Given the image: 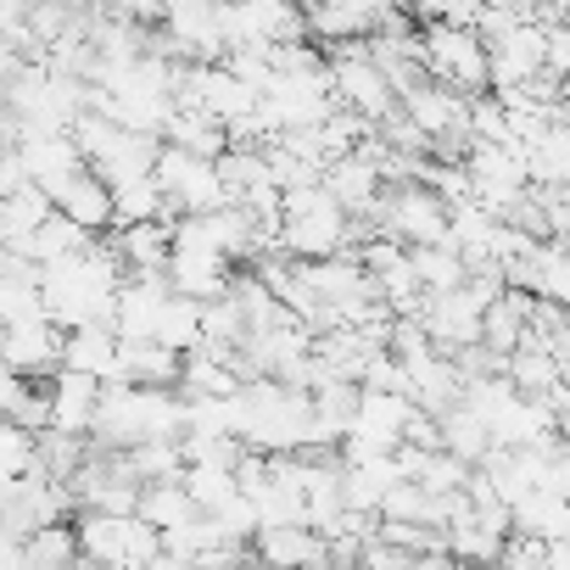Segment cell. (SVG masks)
<instances>
[{"label":"cell","instance_id":"obj_16","mask_svg":"<svg viewBox=\"0 0 570 570\" xmlns=\"http://www.w3.org/2000/svg\"><path fill=\"white\" fill-rule=\"evenodd\" d=\"M62 364L96 381H118V331L112 325H73L62 331Z\"/></svg>","mask_w":570,"mask_h":570},{"label":"cell","instance_id":"obj_21","mask_svg":"<svg viewBox=\"0 0 570 570\" xmlns=\"http://www.w3.org/2000/svg\"><path fill=\"white\" fill-rule=\"evenodd\" d=\"M151 342H163L168 353H190V347L202 342V303H196V297L168 292V297H163V308H157Z\"/></svg>","mask_w":570,"mask_h":570},{"label":"cell","instance_id":"obj_1","mask_svg":"<svg viewBox=\"0 0 570 570\" xmlns=\"http://www.w3.org/2000/svg\"><path fill=\"white\" fill-rule=\"evenodd\" d=\"M107 235V229H101ZM90 240L85 252L73 257H57L40 274V303H46V320L57 331H73V325H107L112 320V297H118V279H124V263L112 252V240Z\"/></svg>","mask_w":570,"mask_h":570},{"label":"cell","instance_id":"obj_4","mask_svg":"<svg viewBox=\"0 0 570 570\" xmlns=\"http://www.w3.org/2000/svg\"><path fill=\"white\" fill-rule=\"evenodd\" d=\"M73 537H79V559H96V564H157V553H163L157 525L140 520L135 509L129 514L73 509Z\"/></svg>","mask_w":570,"mask_h":570},{"label":"cell","instance_id":"obj_10","mask_svg":"<svg viewBox=\"0 0 570 570\" xmlns=\"http://www.w3.org/2000/svg\"><path fill=\"white\" fill-rule=\"evenodd\" d=\"M40 386H46V425H51V431H68V436H90L101 381H96V375H85V370L57 364Z\"/></svg>","mask_w":570,"mask_h":570},{"label":"cell","instance_id":"obj_6","mask_svg":"<svg viewBox=\"0 0 570 570\" xmlns=\"http://www.w3.org/2000/svg\"><path fill=\"white\" fill-rule=\"evenodd\" d=\"M151 179L163 185V196L174 202V213H207V207H224V202H229V190H224L213 157H196V151L168 146V140H163L157 157H151Z\"/></svg>","mask_w":570,"mask_h":570},{"label":"cell","instance_id":"obj_2","mask_svg":"<svg viewBox=\"0 0 570 570\" xmlns=\"http://www.w3.org/2000/svg\"><path fill=\"white\" fill-rule=\"evenodd\" d=\"M185 431V397L179 386H140V381H101L90 442L96 448H129L146 436H179Z\"/></svg>","mask_w":570,"mask_h":570},{"label":"cell","instance_id":"obj_8","mask_svg":"<svg viewBox=\"0 0 570 570\" xmlns=\"http://www.w3.org/2000/svg\"><path fill=\"white\" fill-rule=\"evenodd\" d=\"M12 151H18L23 174H29L46 196H51L68 174L85 168V151H79L73 129H18V135H12Z\"/></svg>","mask_w":570,"mask_h":570},{"label":"cell","instance_id":"obj_24","mask_svg":"<svg viewBox=\"0 0 570 570\" xmlns=\"http://www.w3.org/2000/svg\"><path fill=\"white\" fill-rule=\"evenodd\" d=\"M409 268L420 279V292H448V285L464 279V257L448 246V240H431V246H409Z\"/></svg>","mask_w":570,"mask_h":570},{"label":"cell","instance_id":"obj_7","mask_svg":"<svg viewBox=\"0 0 570 570\" xmlns=\"http://www.w3.org/2000/svg\"><path fill=\"white\" fill-rule=\"evenodd\" d=\"M325 68H331V90H336V101L342 107H353L358 118H386L392 107H397V90H392V79L364 57V51H336V57H325Z\"/></svg>","mask_w":570,"mask_h":570},{"label":"cell","instance_id":"obj_11","mask_svg":"<svg viewBox=\"0 0 570 570\" xmlns=\"http://www.w3.org/2000/svg\"><path fill=\"white\" fill-rule=\"evenodd\" d=\"M96 240V229H85V224H73L68 213H46L29 235H18V240H7L23 263H35V268H46V263H57V257H73V252H85Z\"/></svg>","mask_w":570,"mask_h":570},{"label":"cell","instance_id":"obj_5","mask_svg":"<svg viewBox=\"0 0 570 570\" xmlns=\"http://www.w3.org/2000/svg\"><path fill=\"white\" fill-rule=\"evenodd\" d=\"M420 40V62L436 85L459 90V96H481L487 90V46L470 23H414Z\"/></svg>","mask_w":570,"mask_h":570},{"label":"cell","instance_id":"obj_26","mask_svg":"<svg viewBox=\"0 0 570 570\" xmlns=\"http://www.w3.org/2000/svg\"><path fill=\"white\" fill-rule=\"evenodd\" d=\"M79 559V537H73V514L68 520H46L23 537V564H73Z\"/></svg>","mask_w":570,"mask_h":570},{"label":"cell","instance_id":"obj_23","mask_svg":"<svg viewBox=\"0 0 570 570\" xmlns=\"http://www.w3.org/2000/svg\"><path fill=\"white\" fill-rule=\"evenodd\" d=\"M135 514H140V520H151L157 531H168V525H185V520H190V514H202V509L190 503V492H185L179 481H140Z\"/></svg>","mask_w":570,"mask_h":570},{"label":"cell","instance_id":"obj_14","mask_svg":"<svg viewBox=\"0 0 570 570\" xmlns=\"http://www.w3.org/2000/svg\"><path fill=\"white\" fill-rule=\"evenodd\" d=\"M320 185H325L347 213H364V207L375 202V190H381V168H375L364 151H342V157H331V163L320 168Z\"/></svg>","mask_w":570,"mask_h":570},{"label":"cell","instance_id":"obj_12","mask_svg":"<svg viewBox=\"0 0 570 570\" xmlns=\"http://www.w3.org/2000/svg\"><path fill=\"white\" fill-rule=\"evenodd\" d=\"M51 207H57V213H68L73 224H85V229H96V235H101V229L112 224V185L85 163L79 174H68V179L51 190Z\"/></svg>","mask_w":570,"mask_h":570},{"label":"cell","instance_id":"obj_18","mask_svg":"<svg viewBox=\"0 0 570 570\" xmlns=\"http://www.w3.org/2000/svg\"><path fill=\"white\" fill-rule=\"evenodd\" d=\"M157 140H168V146H185V151H196V157H218V151L229 146L224 124H218L213 112H202V107H174Z\"/></svg>","mask_w":570,"mask_h":570},{"label":"cell","instance_id":"obj_3","mask_svg":"<svg viewBox=\"0 0 570 570\" xmlns=\"http://www.w3.org/2000/svg\"><path fill=\"white\" fill-rule=\"evenodd\" d=\"M353 240H358L353 213L320 179L297 185V190H279V229H274L279 252H292V257H331V252H342Z\"/></svg>","mask_w":570,"mask_h":570},{"label":"cell","instance_id":"obj_13","mask_svg":"<svg viewBox=\"0 0 570 570\" xmlns=\"http://www.w3.org/2000/svg\"><path fill=\"white\" fill-rule=\"evenodd\" d=\"M246 553H257V559H285V564H331V548H325V537H320L308 520L263 525V531L246 542Z\"/></svg>","mask_w":570,"mask_h":570},{"label":"cell","instance_id":"obj_28","mask_svg":"<svg viewBox=\"0 0 570 570\" xmlns=\"http://www.w3.org/2000/svg\"><path fill=\"white\" fill-rule=\"evenodd\" d=\"M46 213H51V196H46L35 179H23V185H12L7 196H0V218H7V240L29 235V229H35Z\"/></svg>","mask_w":570,"mask_h":570},{"label":"cell","instance_id":"obj_27","mask_svg":"<svg viewBox=\"0 0 570 570\" xmlns=\"http://www.w3.org/2000/svg\"><path fill=\"white\" fill-rule=\"evenodd\" d=\"M46 303H40V274L35 263L0 274V325H18V320H40Z\"/></svg>","mask_w":570,"mask_h":570},{"label":"cell","instance_id":"obj_17","mask_svg":"<svg viewBox=\"0 0 570 570\" xmlns=\"http://www.w3.org/2000/svg\"><path fill=\"white\" fill-rule=\"evenodd\" d=\"M520 151H525V179L531 185H564L570 179V129H564V118L542 124L531 140H520Z\"/></svg>","mask_w":570,"mask_h":570},{"label":"cell","instance_id":"obj_19","mask_svg":"<svg viewBox=\"0 0 570 570\" xmlns=\"http://www.w3.org/2000/svg\"><path fill=\"white\" fill-rule=\"evenodd\" d=\"M118 381L174 386V381H179V353H168L163 342H124V336H118Z\"/></svg>","mask_w":570,"mask_h":570},{"label":"cell","instance_id":"obj_15","mask_svg":"<svg viewBox=\"0 0 570 570\" xmlns=\"http://www.w3.org/2000/svg\"><path fill=\"white\" fill-rule=\"evenodd\" d=\"M112 252L124 268H163L168 240H174V218H135V224H112L107 229Z\"/></svg>","mask_w":570,"mask_h":570},{"label":"cell","instance_id":"obj_25","mask_svg":"<svg viewBox=\"0 0 570 570\" xmlns=\"http://www.w3.org/2000/svg\"><path fill=\"white\" fill-rule=\"evenodd\" d=\"M179 487L190 492V503L207 514V509H218L229 492H235V464H213V459H185V470H179Z\"/></svg>","mask_w":570,"mask_h":570},{"label":"cell","instance_id":"obj_22","mask_svg":"<svg viewBox=\"0 0 570 570\" xmlns=\"http://www.w3.org/2000/svg\"><path fill=\"white\" fill-rule=\"evenodd\" d=\"M436 431H442V448L448 453H459L464 464H481L487 453H492V436H487V425L464 409V403H448L442 414H436Z\"/></svg>","mask_w":570,"mask_h":570},{"label":"cell","instance_id":"obj_20","mask_svg":"<svg viewBox=\"0 0 570 570\" xmlns=\"http://www.w3.org/2000/svg\"><path fill=\"white\" fill-rule=\"evenodd\" d=\"M135 218H174V202L163 196V185L151 174H135V179L112 185V224H135Z\"/></svg>","mask_w":570,"mask_h":570},{"label":"cell","instance_id":"obj_9","mask_svg":"<svg viewBox=\"0 0 570 570\" xmlns=\"http://www.w3.org/2000/svg\"><path fill=\"white\" fill-rule=\"evenodd\" d=\"M0 364L23 381H46L62 364V331L40 314V320H18V325H0Z\"/></svg>","mask_w":570,"mask_h":570}]
</instances>
